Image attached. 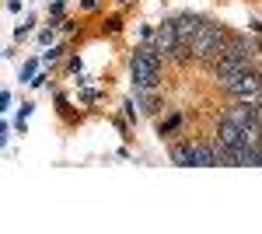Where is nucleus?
I'll return each mask as SVG.
<instances>
[{
    "mask_svg": "<svg viewBox=\"0 0 262 234\" xmlns=\"http://www.w3.org/2000/svg\"><path fill=\"white\" fill-rule=\"evenodd\" d=\"M168 157H171V164H179V168H196V143H192V140H179V143L168 147Z\"/></svg>",
    "mask_w": 262,
    "mask_h": 234,
    "instance_id": "nucleus-6",
    "label": "nucleus"
},
{
    "mask_svg": "<svg viewBox=\"0 0 262 234\" xmlns=\"http://www.w3.org/2000/svg\"><path fill=\"white\" fill-rule=\"evenodd\" d=\"M67 70H70V74H81V56H70V59H67Z\"/></svg>",
    "mask_w": 262,
    "mask_h": 234,
    "instance_id": "nucleus-15",
    "label": "nucleus"
},
{
    "mask_svg": "<svg viewBox=\"0 0 262 234\" xmlns=\"http://www.w3.org/2000/svg\"><path fill=\"white\" fill-rule=\"evenodd\" d=\"M32 109H35L32 101H21V112H18V130H21V133H25V119L32 116Z\"/></svg>",
    "mask_w": 262,
    "mask_h": 234,
    "instance_id": "nucleus-11",
    "label": "nucleus"
},
{
    "mask_svg": "<svg viewBox=\"0 0 262 234\" xmlns=\"http://www.w3.org/2000/svg\"><path fill=\"white\" fill-rule=\"evenodd\" d=\"M56 28H63V25H56V21H49V28H42V32H39V42H42V46H49V42H53V35H56Z\"/></svg>",
    "mask_w": 262,
    "mask_h": 234,
    "instance_id": "nucleus-10",
    "label": "nucleus"
},
{
    "mask_svg": "<svg viewBox=\"0 0 262 234\" xmlns=\"http://www.w3.org/2000/svg\"><path fill=\"white\" fill-rule=\"evenodd\" d=\"M56 105H60V112H67V109H70V101H67V95H56Z\"/></svg>",
    "mask_w": 262,
    "mask_h": 234,
    "instance_id": "nucleus-19",
    "label": "nucleus"
},
{
    "mask_svg": "<svg viewBox=\"0 0 262 234\" xmlns=\"http://www.w3.org/2000/svg\"><path fill=\"white\" fill-rule=\"evenodd\" d=\"M28 32H32V21H28V25H18V28H14V39H28Z\"/></svg>",
    "mask_w": 262,
    "mask_h": 234,
    "instance_id": "nucleus-14",
    "label": "nucleus"
},
{
    "mask_svg": "<svg viewBox=\"0 0 262 234\" xmlns=\"http://www.w3.org/2000/svg\"><path fill=\"white\" fill-rule=\"evenodd\" d=\"M35 70H39V59H28V63H25V67H21V84H32V80H35Z\"/></svg>",
    "mask_w": 262,
    "mask_h": 234,
    "instance_id": "nucleus-8",
    "label": "nucleus"
},
{
    "mask_svg": "<svg viewBox=\"0 0 262 234\" xmlns=\"http://www.w3.org/2000/svg\"><path fill=\"white\" fill-rule=\"evenodd\" d=\"M171 21H175V32H179V39L189 46V42H192V35H196V28L203 25V14H196V11H179V14H175Z\"/></svg>",
    "mask_w": 262,
    "mask_h": 234,
    "instance_id": "nucleus-5",
    "label": "nucleus"
},
{
    "mask_svg": "<svg viewBox=\"0 0 262 234\" xmlns=\"http://www.w3.org/2000/svg\"><path fill=\"white\" fill-rule=\"evenodd\" d=\"M154 46H158V53L164 56V63H189V46L179 39V32H175V21L164 18L161 25H158V35H154Z\"/></svg>",
    "mask_w": 262,
    "mask_h": 234,
    "instance_id": "nucleus-4",
    "label": "nucleus"
},
{
    "mask_svg": "<svg viewBox=\"0 0 262 234\" xmlns=\"http://www.w3.org/2000/svg\"><path fill=\"white\" fill-rule=\"evenodd\" d=\"M217 88H221L224 98H231V101H255V98L262 95V70L252 67V70H242V74H234V77H221Z\"/></svg>",
    "mask_w": 262,
    "mask_h": 234,
    "instance_id": "nucleus-3",
    "label": "nucleus"
},
{
    "mask_svg": "<svg viewBox=\"0 0 262 234\" xmlns=\"http://www.w3.org/2000/svg\"><path fill=\"white\" fill-rule=\"evenodd\" d=\"M129 77H133V91H158L164 77V56L158 53L154 42H140L129 53Z\"/></svg>",
    "mask_w": 262,
    "mask_h": 234,
    "instance_id": "nucleus-1",
    "label": "nucleus"
},
{
    "mask_svg": "<svg viewBox=\"0 0 262 234\" xmlns=\"http://www.w3.org/2000/svg\"><path fill=\"white\" fill-rule=\"evenodd\" d=\"M81 101H84V105H95V101H101V91H84Z\"/></svg>",
    "mask_w": 262,
    "mask_h": 234,
    "instance_id": "nucleus-13",
    "label": "nucleus"
},
{
    "mask_svg": "<svg viewBox=\"0 0 262 234\" xmlns=\"http://www.w3.org/2000/svg\"><path fill=\"white\" fill-rule=\"evenodd\" d=\"M0 109H11V91H0Z\"/></svg>",
    "mask_w": 262,
    "mask_h": 234,
    "instance_id": "nucleus-17",
    "label": "nucleus"
},
{
    "mask_svg": "<svg viewBox=\"0 0 262 234\" xmlns=\"http://www.w3.org/2000/svg\"><path fill=\"white\" fill-rule=\"evenodd\" d=\"M231 39V32H227V25L217 18H203V25L196 28V35L189 42V56L192 63H200V67H213L217 56L224 53V46Z\"/></svg>",
    "mask_w": 262,
    "mask_h": 234,
    "instance_id": "nucleus-2",
    "label": "nucleus"
},
{
    "mask_svg": "<svg viewBox=\"0 0 262 234\" xmlns=\"http://www.w3.org/2000/svg\"><path fill=\"white\" fill-rule=\"evenodd\" d=\"M179 126H182V116H179V112H171L168 119H158V137H171Z\"/></svg>",
    "mask_w": 262,
    "mask_h": 234,
    "instance_id": "nucleus-7",
    "label": "nucleus"
},
{
    "mask_svg": "<svg viewBox=\"0 0 262 234\" xmlns=\"http://www.w3.org/2000/svg\"><path fill=\"white\" fill-rule=\"evenodd\" d=\"M255 46H259V49H262V39H259V42H255Z\"/></svg>",
    "mask_w": 262,
    "mask_h": 234,
    "instance_id": "nucleus-20",
    "label": "nucleus"
},
{
    "mask_svg": "<svg viewBox=\"0 0 262 234\" xmlns=\"http://www.w3.org/2000/svg\"><path fill=\"white\" fill-rule=\"evenodd\" d=\"M112 122H116V130H119L122 137H126V133H129V126H126V119H119V116H116V119H112Z\"/></svg>",
    "mask_w": 262,
    "mask_h": 234,
    "instance_id": "nucleus-16",
    "label": "nucleus"
},
{
    "mask_svg": "<svg viewBox=\"0 0 262 234\" xmlns=\"http://www.w3.org/2000/svg\"><path fill=\"white\" fill-rule=\"evenodd\" d=\"M63 53H67V46H53L49 53H42V63L49 67V63H56V59H63Z\"/></svg>",
    "mask_w": 262,
    "mask_h": 234,
    "instance_id": "nucleus-9",
    "label": "nucleus"
},
{
    "mask_svg": "<svg viewBox=\"0 0 262 234\" xmlns=\"http://www.w3.org/2000/svg\"><path fill=\"white\" fill-rule=\"evenodd\" d=\"M98 4H101V0H81L84 11H98Z\"/></svg>",
    "mask_w": 262,
    "mask_h": 234,
    "instance_id": "nucleus-18",
    "label": "nucleus"
},
{
    "mask_svg": "<svg viewBox=\"0 0 262 234\" xmlns=\"http://www.w3.org/2000/svg\"><path fill=\"white\" fill-rule=\"evenodd\" d=\"M105 32H108V35L122 32V21H119V18H108V21H105Z\"/></svg>",
    "mask_w": 262,
    "mask_h": 234,
    "instance_id": "nucleus-12",
    "label": "nucleus"
}]
</instances>
